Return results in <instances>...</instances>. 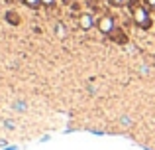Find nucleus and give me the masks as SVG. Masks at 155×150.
Wrapping results in <instances>:
<instances>
[{
  "label": "nucleus",
  "instance_id": "f257e3e1",
  "mask_svg": "<svg viewBox=\"0 0 155 150\" xmlns=\"http://www.w3.org/2000/svg\"><path fill=\"white\" fill-rule=\"evenodd\" d=\"M132 16H134V22H136L140 28H145V30H147V28L151 26V18H149V12L145 10L143 6H134Z\"/></svg>",
  "mask_w": 155,
  "mask_h": 150
},
{
  "label": "nucleus",
  "instance_id": "f03ea898",
  "mask_svg": "<svg viewBox=\"0 0 155 150\" xmlns=\"http://www.w3.org/2000/svg\"><path fill=\"white\" fill-rule=\"evenodd\" d=\"M96 26H98V30L102 32V34H112L114 32V20L110 18V16H102V18L96 22Z\"/></svg>",
  "mask_w": 155,
  "mask_h": 150
},
{
  "label": "nucleus",
  "instance_id": "7ed1b4c3",
  "mask_svg": "<svg viewBox=\"0 0 155 150\" xmlns=\"http://www.w3.org/2000/svg\"><path fill=\"white\" fill-rule=\"evenodd\" d=\"M92 24H94V20H92V16H91V14H81V18H79V26H81V30H91Z\"/></svg>",
  "mask_w": 155,
  "mask_h": 150
},
{
  "label": "nucleus",
  "instance_id": "20e7f679",
  "mask_svg": "<svg viewBox=\"0 0 155 150\" xmlns=\"http://www.w3.org/2000/svg\"><path fill=\"white\" fill-rule=\"evenodd\" d=\"M26 6H30V8H38L39 4H41V0H22Z\"/></svg>",
  "mask_w": 155,
  "mask_h": 150
},
{
  "label": "nucleus",
  "instance_id": "39448f33",
  "mask_svg": "<svg viewBox=\"0 0 155 150\" xmlns=\"http://www.w3.org/2000/svg\"><path fill=\"white\" fill-rule=\"evenodd\" d=\"M57 36H59V38H63V36H65V28L61 26V24L57 26Z\"/></svg>",
  "mask_w": 155,
  "mask_h": 150
},
{
  "label": "nucleus",
  "instance_id": "423d86ee",
  "mask_svg": "<svg viewBox=\"0 0 155 150\" xmlns=\"http://www.w3.org/2000/svg\"><path fill=\"white\" fill-rule=\"evenodd\" d=\"M124 2H126V0H110V4H112V6H122Z\"/></svg>",
  "mask_w": 155,
  "mask_h": 150
},
{
  "label": "nucleus",
  "instance_id": "0eeeda50",
  "mask_svg": "<svg viewBox=\"0 0 155 150\" xmlns=\"http://www.w3.org/2000/svg\"><path fill=\"white\" fill-rule=\"evenodd\" d=\"M53 2H55V0H41L43 6H53Z\"/></svg>",
  "mask_w": 155,
  "mask_h": 150
},
{
  "label": "nucleus",
  "instance_id": "6e6552de",
  "mask_svg": "<svg viewBox=\"0 0 155 150\" xmlns=\"http://www.w3.org/2000/svg\"><path fill=\"white\" fill-rule=\"evenodd\" d=\"M145 4H147L149 8H155V0H145Z\"/></svg>",
  "mask_w": 155,
  "mask_h": 150
}]
</instances>
